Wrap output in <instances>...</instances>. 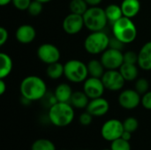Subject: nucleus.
<instances>
[{
	"instance_id": "obj_1",
	"label": "nucleus",
	"mask_w": 151,
	"mask_h": 150,
	"mask_svg": "<svg viewBox=\"0 0 151 150\" xmlns=\"http://www.w3.org/2000/svg\"><path fill=\"white\" fill-rule=\"evenodd\" d=\"M21 96L31 102L40 101L47 93V86L42 79L30 75L22 80L19 85Z\"/></svg>"
},
{
	"instance_id": "obj_2",
	"label": "nucleus",
	"mask_w": 151,
	"mask_h": 150,
	"mask_svg": "<svg viewBox=\"0 0 151 150\" xmlns=\"http://www.w3.org/2000/svg\"><path fill=\"white\" fill-rule=\"evenodd\" d=\"M50 122L57 127H65L74 119V110L70 103L58 102L49 109Z\"/></svg>"
},
{
	"instance_id": "obj_3",
	"label": "nucleus",
	"mask_w": 151,
	"mask_h": 150,
	"mask_svg": "<svg viewBox=\"0 0 151 150\" xmlns=\"http://www.w3.org/2000/svg\"><path fill=\"white\" fill-rule=\"evenodd\" d=\"M113 36L120 40L123 43H131L137 37V28L132 19L122 17L112 24Z\"/></svg>"
},
{
	"instance_id": "obj_4",
	"label": "nucleus",
	"mask_w": 151,
	"mask_h": 150,
	"mask_svg": "<svg viewBox=\"0 0 151 150\" xmlns=\"http://www.w3.org/2000/svg\"><path fill=\"white\" fill-rule=\"evenodd\" d=\"M84 25L89 31H103L108 22L104 9L99 6H90L83 14Z\"/></svg>"
},
{
	"instance_id": "obj_5",
	"label": "nucleus",
	"mask_w": 151,
	"mask_h": 150,
	"mask_svg": "<svg viewBox=\"0 0 151 150\" xmlns=\"http://www.w3.org/2000/svg\"><path fill=\"white\" fill-rule=\"evenodd\" d=\"M110 37L103 31L91 32L84 41L86 51L92 55H98L109 48Z\"/></svg>"
},
{
	"instance_id": "obj_6",
	"label": "nucleus",
	"mask_w": 151,
	"mask_h": 150,
	"mask_svg": "<svg viewBox=\"0 0 151 150\" xmlns=\"http://www.w3.org/2000/svg\"><path fill=\"white\" fill-rule=\"evenodd\" d=\"M64 75L73 83L84 82L88 76V66L78 59L68 60L64 65Z\"/></svg>"
},
{
	"instance_id": "obj_7",
	"label": "nucleus",
	"mask_w": 151,
	"mask_h": 150,
	"mask_svg": "<svg viewBox=\"0 0 151 150\" xmlns=\"http://www.w3.org/2000/svg\"><path fill=\"white\" fill-rule=\"evenodd\" d=\"M123 122L117 118L109 119L101 127V135L106 141L111 142L121 137L124 132Z\"/></svg>"
},
{
	"instance_id": "obj_8",
	"label": "nucleus",
	"mask_w": 151,
	"mask_h": 150,
	"mask_svg": "<svg viewBox=\"0 0 151 150\" xmlns=\"http://www.w3.org/2000/svg\"><path fill=\"white\" fill-rule=\"evenodd\" d=\"M100 60L106 70H117L124 63V53L121 50L108 48L102 53Z\"/></svg>"
},
{
	"instance_id": "obj_9",
	"label": "nucleus",
	"mask_w": 151,
	"mask_h": 150,
	"mask_svg": "<svg viewBox=\"0 0 151 150\" xmlns=\"http://www.w3.org/2000/svg\"><path fill=\"white\" fill-rule=\"evenodd\" d=\"M102 81L106 89L110 91H119L125 85V79L118 70H107L103 77Z\"/></svg>"
},
{
	"instance_id": "obj_10",
	"label": "nucleus",
	"mask_w": 151,
	"mask_h": 150,
	"mask_svg": "<svg viewBox=\"0 0 151 150\" xmlns=\"http://www.w3.org/2000/svg\"><path fill=\"white\" fill-rule=\"evenodd\" d=\"M60 56L61 54L58 48L52 43H43L37 49L38 58L47 65L58 62Z\"/></svg>"
},
{
	"instance_id": "obj_11",
	"label": "nucleus",
	"mask_w": 151,
	"mask_h": 150,
	"mask_svg": "<svg viewBox=\"0 0 151 150\" xmlns=\"http://www.w3.org/2000/svg\"><path fill=\"white\" fill-rule=\"evenodd\" d=\"M118 101L123 109L134 110L142 103V97L135 89H126L119 94Z\"/></svg>"
},
{
	"instance_id": "obj_12",
	"label": "nucleus",
	"mask_w": 151,
	"mask_h": 150,
	"mask_svg": "<svg viewBox=\"0 0 151 150\" xmlns=\"http://www.w3.org/2000/svg\"><path fill=\"white\" fill-rule=\"evenodd\" d=\"M104 89L105 87L100 78L89 77L83 83V91L90 100L102 97L104 93Z\"/></svg>"
},
{
	"instance_id": "obj_13",
	"label": "nucleus",
	"mask_w": 151,
	"mask_h": 150,
	"mask_svg": "<svg viewBox=\"0 0 151 150\" xmlns=\"http://www.w3.org/2000/svg\"><path fill=\"white\" fill-rule=\"evenodd\" d=\"M62 27L64 31L68 34H76L80 33L83 27H85L83 15L71 12L64 19Z\"/></svg>"
},
{
	"instance_id": "obj_14",
	"label": "nucleus",
	"mask_w": 151,
	"mask_h": 150,
	"mask_svg": "<svg viewBox=\"0 0 151 150\" xmlns=\"http://www.w3.org/2000/svg\"><path fill=\"white\" fill-rule=\"evenodd\" d=\"M86 110L93 117H103L105 114H107V112L109 111L110 103L106 99L103 97L91 99Z\"/></svg>"
},
{
	"instance_id": "obj_15",
	"label": "nucleus",
	"mask_w": 151,
	"mask_h": 150,
	"mask_svg": "<svg viewBox=\"0 0 151 150\" xmlns=\"http://www.w3.org/2000/svg\"><path fill=\"white\" fill-rule=\"evenodd\" d=\"M15 37L19 43L29 44L36 37V31L35 27L28 24L19 26L15 33Z\"/></svg>"
},
{
	"instance_id": "obj_16",
	"label": "nucleus",
	"mask_w": 151,
	"mask_h": 150,
	"mask_svg": "<svg viewBox=\"0 0 151 150\" xmlns=\"http://www.w3.org/2000/svg\"><path fill=\"white\" fill-rule=\"evenodd\" d=\"M138 65L145 71L151 70V41L146 42L138 53Z\"/></svg>"
},
{
	"instance_id": "obj_17",
	"label": "nucleus",
	"mask_w": 151,
	"mask_h": 150,
	"mask_svg": "<svg viewBox=\"0 0 151 150\" xmlns=\"http://www.w3.org/2000/svg\"><path fill=\"white\" fill-rule=\"evenodd\" d=\"M120 7L124 17L133 19L141 11V2L140 0H123Z\"/></svg>"
},
{
	"instance_id": "obj_18",
	"label": "nucleus",
	"mask_w": 151,
	"mask_h": 150,
	"mask_svg": "<svg viewBox=\"0 0 151 150\" xmlns=\"http://www.w3.org/2000/svg\"><path fill=\"white\" fill-rule=\"evenodd\" d=\"M73 93L71 86L67 83H60L54 91L58 102L61 103H70Z\"/></svg>"
},
{
	"instance_id": "obj_19",
	"label": "nucleus",
	"mask_w": 151,
	"mask_h": 150,
	"mask_svg": "<svg viewBox=\"0 0 151 150\" xmlns=\"http://www.w3.org/2000/svg\"><path fill=\"white\" fill-rule=\"evenodd\" d=\"M90 99L86 95L84 91H75L70 100V103L73 108L76 109H85L87 108Z\"/></svg>"
},
{
	"instance_id": "obj_20",
	"label": "nucleus",
	"mask_w": 151,
	"mask_h": 150,
	"mask_svg": "<svg viewBox=\"0 0 151 150\" xmlns=\"http://www.w3.org/2000/svg\"><path fill=\"white\" fill-rule=\"evenodd\" d=\"M119 71L120 72L126 81H134L137 79L139 73L136 65L128 63H123Z\"/></svg>"
},
{
	"instance_id": "obj_21",
	"label": "nucleus",
	"mask_w": 151,
	"mask_h": 150,
	"mask_svg": "<svg viewBox=\"0 0 151 150\" xmlns=\"http://www.w3.org/2000/svg\"><path fill=\"white\" fill-rule=\"evenodd\" d=\"M88 75L90 77H95V78H102L104 73L105 72V68L104 65L102 64L101 60L97 59H92L90 60L88 64Z\"/></svg>"
},
{
	"instance_id": "obj_22",
	"label": "nucleus",
	"mask_w": 151,
	"mask_h": 150,
	"mask_svg": "<svg viewBox=\"0 0 151 150\" xmlns=\"http://www.w3.org/2000/svg\"><path fill=\"white\" fill-rule=\"evenodd\" d=\"M0 79H4L9 76L12 70V60L9 55L6 53L0 54Z\"/></svg>"
},
{
	"instance_id": "obj_23",
	"label": "nucleus",
	"mask_w": 151,
	"mask_h": 150,
	"mask_svg": "<svg viewBox=\"0 0 151 150\" xmlns=\"http://www.w3.org/2000/svg\"><path fill=\"white\" fill-rule=\"evenodd\" d=\"M104 11H105V14H106L108 21L111 22V24H113L114 22H116L117 20H119L120 18L123 17V12H122L120 5L111 4H109L104 9Z\"/></svg>"
},
{
	"instance_id": "obj_24",
	"label": "nucleus",
	"mask_w": 151,
	"mask_h": 150,
	"mask_svg": "<svg viewBox=\"0 0 151 150\" xmlns=\"http://www.w3.org/2000/svg\"><path fill=\"white\" fill-rule=\"evenodd\" d=\"M47 76L51 80H58L64 75V65L59 62H56L48 65L46 69Z\"/></svg>"
},
{
	"instance_id": "obj_25",
	"label": "nucleus",
	"mask_w": 151,
	"mask_h": 150,
	"mask_svg": "<svg viewBox=\"0 0 151 150\" xmlns=\"http://www.w3.org/2000/svg\"><path fill=\"white\" fill-rule=\"evenodd\" d=\"M69 9L72 13L83 15L88 9V4L85 0H71Z\"/></svg>"
},
{
	"instance_id": "obj_26",
	"label": "nucleus",
	"mask_w": 151,
	"mask_h": 150,
	"mask_svg": "<svg viewBox=\"0 0 151 150\" xmlns=\"http://www.w3.org/2000/svg\"><path fill=\"white\" fill-rule=\"evenodd\" d=\"M31 150H57V149L55 144L50 140L42 138L33 142Z\"/></svg>"
},
{
	"instance_id": "obj_27",
	"label": "nucleus",
	"mask_w": 151,
	"mask_h": 150,
	"mask_svg": "<svg viewBox=\"0 0 151 150\" xmlns=\"http://www.w3.org/2000/svg\"><path fill=\"white\" fill-rule=\"evenodd\" d=\"M123 126L125 131L134 133L137 131L139 127V122L137 118H135L134 117H128L123 121Z\"/></svg>"
},
{
	"instance_id": "obj_28",
	"label": "nucleus",
	"mask_w": 151,
	"mask_h": 150,
	"mask_svg": "<svg viewBox=\"0 0 151 150\" xmlns=\"http://www.w3.org/2000/svg\"><path fill=\"white\" fill-rule=\"evenodd\" d=\"M111 150H131V144L130 141H126L122 138H119L111 142Z\"/></svg>"
},
{
	"instance_id": "obj_29",
	"label": "nucleus",
	"mask_w": 151,
	"mask_h": 150,
	"mask_svg": "<svg viewBox=\"0 0 151 150\" xmlns=\"http://www.w3.org/2000/svg\"><path fill=\"white\" fill-rule=\"evenodd\" d=\"M42 8H43L42 3L37 1V0H33L28 6L27 11L31 16L36 17L41 14V12L42 11Z\"/></svg>"
},
{
	"instance_id": "obj_30",
	"label": "nucleus",
	"mask_w": 151,
	"mask_h": 150,
	"mask_svg": "<svg viewBox=\"0 0 151 150\" xmlns=\"http://www.w3.org/2000/svg\"><path fill=\"white\" fill-rule=\"evenodd\" d=\"M150 88V83L145 78H140L135 82V90L141 95H144L149 91Z\"/></svg>"
},
{
	"instance_id": "obj_31",
	"label": "nucleus",
	"mask_w": 151,
	"mask_h": 150,
	"mask_svg": "<svg viewBox=\"0 0 151 150\" xmlns=\"http://www.w3.org/2000/svg\"><path fill=\"white\" fill-rule=\"evenodd\" d=\"M40 101H42V104L48 109H50L51 106H53L55 103H58V100H57V97H56L55 94L54 93H50L49 94L48 92L45 94V95Z\"/></svg>"
},
{
	"instance_id": "obj_32",
	"label": "nucleus",
	"mask_w": 151,
	"mask_h": 150,
	"mask_svg": "<svg viewBox=\"0 0 151 150\" xmlns=\"http://www.w3.org/2000/svg\"><path fill=\"white\" fill-rule=\"evenodd\" d=\"M93 118L94 117L89 112L86 111V112H83V113H81L80 115V117H79V122L83 126H90L92 124Z\"/></svg>"
},
{
	"instance_id": "obj_33",
	"label": "nucleus",
	"mask_w": 151,
	"mask_h": 150,
	"mask_svg": "<svg viewBox=\"0 0 151 150\" xmlns=\"http://www.w3.org/2000/svg\"><path fill=\"white\" fill-rule=\"evenodd\" d=\"M124 63L138 64V53L134 51H127L124 53Z\"/></svg>"
},
{
	"instance_id": "obj_34",
	"label": "nucleus",
	"mask_w": 151,
	"mask_h": 150,
	"mask_svg": "<svg viewBox=\"0 0 151 150\" xmlns=\"http://www.w3.org/2000/svg\"><path fill=\"white\" fill-rule=\"evenodd\" d=\"M32 0H12V4L19 11H26L28 9Z\"/></svg>"
},
{
	"instance_id": "obj_35",
	"label": "nucleus",
	"mask_w": 151,
	"mask_h": 150,
	"mask_svg": "<svg viewBox=\"0 0 151 150\" xmlns=\"http://www.w3.org/2000/svg\"><path fill=\"white\" fill-rule=\"evenodd\" d=\"M125 43H123L120 40L113 36L112 38H110V43H109V48L118 50H122L124 49Z\"/></svg>"
},
{
	"instance_id": "obj_36",
	"label": "nucleus",
	"mask_w": 151,
	"mask_h": 150,
	"mask_svg": "<svg viewBox=\"0 0 151 150\" xmlns=\"http://www.w3.org/2000/svg\"><path fill=\"white\" fill-rule=\"evenodd\" d=\"M142 105L144 109L151 111V91H148L142 96Z\"/></svg>"
},
{
	"instance_id": "obj_37",
	"label": "nucleus",
	"mask_w": 151,
	"mask_h": 150,
	"mask_svg": "<svg viewBox=\"0 0 151 150\" xmlns=\"http://www.w3.org/2000/svg\"><path fill=\"white\" fill-rule=\"evenodd\" d=\"M8 31L4 27H0V45H4L8 40Z\"/></svg>"
},
{
	"instance_id": "obj_38",
	"label": "nucleus",
	"mask_w": 151,
	"mask_h": 150,
	"mask_svg": "<svg viewBox=\"0 0 151 150\" xmlns=\"http://www.w3.org/2000/svg\"><path fill=\"white\" fill-rule=\"evenodd\" d=\"M132 134H133V133H130V132L124 131L120 138H122V139H124V140H126V141H130V140L132 139Z\"/></svg>"
},
{
	"instance_id": "obj_39",
	"label": "nucleus",
	"mask_w": 151,
	"mask_h": 150,
	"mask_svg": "<svg viewBox=\"0 0 151 150\" xmlns=\"http://www.w3.org/2000/svg\"><path fill=\"white\" fill-rule=\"evenodd\" d=\"M89 6H98L103 0H85Z\"/></svg>"
},
{
	"instance_id": "obj_40",
	"label": "nucleus",
	"mask_w": 151,
	"mask_h": 150,
	"mask_svg": "<svg viewBox=\"0 0 151 150\" xmlns=\"http://www.w3.org/2000/svg\"><path fill=\"white\" fill-rule=\"evenodd\" d=\"M6 90V84L4 80V79L0 80V95H4Z\"/></svg>"
},
{
	"instance_id": "obj_41",
	"label": "nucleus",
	"mask_w": 151,
	"mask_h": 150,
	"mask_svg": "<svg viewBox=\"0 0 151 150\" xmlns=\"http://www.w3.org/2000/svg\"><path fill=\"white\" fill-rule=\"evenodd\" d=\"M12 0H0V4L2 6H4V5H7L9 4L10 3H12Z\"/></svg>"
},
{
	"instance_id": "obj_42",
	"label": "nucleus",
	"mask_w": 151,
	"mask_h": 150,
	"mask_svg": "<svg viewBox=\"0 0 151 150\" xmlns=\"http://www.w3.org/2000/svg\"><path fill=\"white\" fill-rule=\"evenodd\" d=\"M37 1H39V2H41L42 4H46V3H49V2H50L52 0H37Z\"/></svg>"
},
{
	"instance_id": "obj_43",
	"label": "nucleus",
	"mask_w": 151,
	"mask_h": 150,
	"mask_svg": "<svg viewBox=\"0 0 151 150\" xmlns=\"http://www.w3.org/2000/svg\"><path fill=\"white\" fill-rule=\"evenodd\" d=\"M103 150H111V149H103Z\"/></svg>"
},
{
	"instance_id": "obj_44",
	"label": "nucleus",
	"mask_w": 151,
	"mask_h": 150,
	"mask_svg": "<svg viewBox=\"0 0 151 150\" xmlns=\"http://www.w3.org/2000/svg\"><path fill=\"white\" fill-rule=\"evenodd\" d=\"M83 150H88V149H83Z\"/></svg>"
},
{
	"instance_id": "obj_45",
	"label": "nucleus",
	"mask_w": 151,
	"mask_h": 150,
	"mask_svg": "<svg viewBox=\"0 0 151 150\" xmlns=\"http://www.w3.org/2000/svg\"><path fill=\"white\" fill-rule=\"evenodd\" d=\"M62 150H66V149H62Z\"/></svg>"
}]
</instances>
